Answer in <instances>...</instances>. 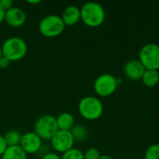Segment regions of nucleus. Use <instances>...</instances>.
I'll list each match as a JSON object with an SVG mask.
<instances>
[{"mask_svg":"<svg viewBox=\"0 0 159 159\" xmlns=\"http://www.w3.org/2000/svg\"><path fill=\"white\" fill-rule=\"evenodd\" d=\"M82 21L89 27H98L102 24L105 19L103 7L96 2H88L80 8Z\"/></svg>","mask_w":159,"mask_h":159,"instance_id":"obj_1","label":"nucleus"},{"mask_svg":"<svg viewBox=\"0 0 159 159\" xmlns=\"http://www.w3.org/2000/svg\"><path fill=\"white\" fill-rule=\"evenodd\" d=\"M3 56L10 62L21 60L27 53L26 42L19 36H11L5 40L2 45Z\"/></svg>","mask_w":159,"mask_h":159,"instance_id":"obj_2","label":"nucleus"},{"mask_svg":"<svg viewBox=\"0 0 159 159\" xmlns=\"http://www.w3.org/2000/svg\"><path fill=\"white\" fill-rule=\"evenodd\" d=\"M79 114L88 120H96L103 113V104L102 101L93 96L82 98L78 103Z\"/></svg>","mask_w":159,"mask_h":159,"instance_id":"obj_3","label":"nucleus"},{"mask_svg":"<svg viewBox=\"0 0 159 159\" xmlns=\"http://www.w3.org/2000/svg\"><path fill=\"white\" fill-rule=\"evenodd\" d=\"M139 61L146 70H159V45L148 43L142 47L139 52Z\"/></svg>","mask_w":159,"mask_h":159,"instance_id":"obj_4","label":"nucleus"},{"mask_svg":"<svg viewBox=\"0 0 159 159\" xmlns=\"http://www.w3.org/2000/svg\"><path fill=\"white\" fill-rule=\"evenodd\" d=\"M65 25L58 15H48L39 23V31L46 37H56L64 31Z\"/></svg>","mask_w":159,"mask_h":159,"instance_id":"obj_5","label":"nucleus"},{"mask_svg":"<svg viewBox=\"0 0 159 159\" xmlns=\"http://www.w3.org/2000/svg\"><path fill=\"white\" fill-rule=\"evenodd\" d=\"M58 130L56 117L50 115L40 116L34 123V132L44 140H51Z\"/></svg>","mask_w":159,"mask_h":159,"instance_id":"obj_6","label":"nucleus"},{"mask_svg":"<svg viewBox=\"0 0 159 159\" xmlns=\"http://www.w3.org/2000/svg\"><path fill=\"white\" fill-rule=\"evenodd\" d=\"M118 85L117 77L111 74H102L96 78L93 84V88L99 96L108 97L116 92Z\"/></svg>","mask_w":159,"mask_h":159,"instance_id":"obj_7","label":"nucleus"},{"mask_svg":"<svg viewBox=\"0 0 159 159\" xmlns=\"http://www.w3.org/2000/svg\"><path fill=\"white\" fill-rule=\"evenodd\" d=\"M75 140L71 131L58 130L55 135L51 138L52 148L58 153H65L68 150L74 148Z\"/></svg>","mask_w":159,"mask_h":159,"instance_id":"obj_8","label":"nucleus"},{"mask_svg":"<svg viewBox=\"0 0 159 159\" xmlns=\"http://www.w3.org/2000/svg\"><path fill=\"white\" fill-rule=\"evenodd\" d=\"M42 146V139L34 132L30 131L21 135L20 147L26 154H35Z\"/></svg>","mask_w":159,"mask_h":159,"instance_id":"obj_9","label":"nucleus"},{"mask_svg":"<svg viewBox=\"0 0 159 159\" xmlns=\"http://www.w3.org/2000/svg\"><path fill=\"white\" fill-rule=\"evenodd\" d=\"M124 74L125 75L131 79V80H139L142 79L144 72H145V68L143 65V63L139 61V60H129V61L126 62V64L124 65Z\"/></svg>","mask_w":159,"mask_h":159,"instance_id":"obj_10","label":"nucleus"},{"mask_svg":"<svg viewBox=\"0 0 159 159\" xmlns=\"http://www.w3.org/2000/svg\"><path fill=\"white\" fill-rule=\"evenodd\" d=\"M4 20L12 27H20L24 24L26 20V14L20 7H13L5 12Z\"/></svg>","mask_w":159,"mask_h":159,"instance_id":"obj_11","label":"nucleus"},{"mask_svg":"<svg viewBox=\"0 0 159 159\" xmlns=\"http://www.w3.org/2000/svg\"><path fill=\"white\" fill-rule=\"evenodd\" d=\"M61 20L65 26H73L81 19L80 8L76 6H68L61 14Z\"/></svg>","mask_w":159,"mask_h":159,"instance_id":"obj_12","label":"nucleus"},{"mask_svg":"<svg viewBox=\"0 0 159 159\" xmlns=\"http://www.w3.org/2000/svg\"><path fill=\"white\" fill-rule=\"evenodd\" d=\"M57 125L59 130H65V131H71V129L75 126V118L73 115L67 112H63L56 117Z\"/></svg>","mask_w":159,"mask_h":159,"instance_id":"obj_13","label":"nucleus"},{"mask_svg":"<svg viewBox=\"0 0 159 159\" xmlns=\"http://www.w3.org/2000/svg\"><path fill=\"white\" fill-rule=\"evenodd\" d=\"M1 159H27V154L20 147V145L9 146L1 157Z\"/></svg>","mask_w":159,"mask_h":159,"instance_id":"obj_14","label":"nucleus"},{"mask_svg":"<svg viewBox=\"0 0 159 159\" xmlns=\"http://www.w3.org/2000/svg\"><path fill=\"white\" fill-rule=\"evenodd\" d=\"M142 81L149 88L156 87L159 83V72L157 70H145Z\"/></svg>","mask_w":159,"mask_h":159,"instance_id":"obj_15","label":"nucleus"},{"mask_svg":"<svg viewBox=\"0 0 159 159\" xmlns=\"http://www.w3.org/2000/svg\"><path fill=\"white\" fill-rule=\"evenodd\" d=\"M4 139L6 141L7 147L17 146V145H20L21 134L18 130H9L4 135Z\"/></svg>","mask_w":159,"mask_h":159,"instance_id":"obj_16","label":"nucleus"},{"mask_svg":"<svg viewBox=\"0 0 159 159\" xmlns=\"http://www.w3.org/2000/svg\"><path fill=\"white\" fill-rule=\"evenodd\" d=\"M71 133L75 142L78 143L85 141L88 137V130L83 125H75L74 128L71 129Z\"/></svg>","mask_w":159,"mask_h":159,"instance_id":"obj_17","label":"nucleus"},{"mask_svg":"<svg viewBox=\"0 0 159 159\" xmlns=\"http://www.w3.org/2000/svg\"><path fill=\"white\" fill-rule=\"evenodd\" d=\"M61 159H84V153L76 148H72L63 153L61 157Z\"/></svg>","mask_w":159,"mask_h":159,"instance_id":"obj_18","label":"nucleus"},{"mask_svg":"<svg viewBox=\"0 0 159 159\" xmlns=\"http://www.w3.org/2000/svg\"><path fill=\"white\" fill-rule=\"evenodd\" d=\"M144 159H159V143L151 144L146 149Z\"/></svg>","mask_w":159,"mask_h":159,"instance_id":"obj_19","label":"nucleus"},{"mask_svg":"<svg viewBox=\"0 0 159 159\" xmlns=\"http://www.w3.org/2000/svg\"><path fill=\"white\" fill-rule=\"evenodd\" d=\"M101 157L100 151L95 147H91L84 153V159H100Z\"/></svg>","mask_w":159,"mask_h":159,"instance_id":"obj_20","label":"nucleus"},{"mask_svg":"<svg viewBox=\"0 0 159 159\" xmlns=\"http://www.w3.org/2000/svg\"><path fill=\"white\" fill-rule=\"evenodd\" d=\"M0 6L5 10V12L14 7L12 0H0Z\"/></svg>","mask_w":159,"mask_h":159,"instance_id":"obj_21","label":"nucleus"},{"mask_svg":"<svg viewBox=\"0 0 159 159\" xmlns=\"http://www.w3.org/2000/svg\"><path fill=\"white\" fill-rule=\"evenodd\" d=\"M7 145L6 143V141L4 139V136H1L0 135V157L3 156V154L5 153V151L7 150Z\"/></svg>","mask_w":159,"mask_h":159,"instance_id":"obj_22","label":"nucleus"},{"mask_svg":"<svg viewBox=\"0 0 159 159\" xmlns=\"http://www.w3.org/2000/svg\"><path fill=\"white\" fill-rule=\"evenodd\" d=\"M9 64H10V61L7 58H5L4 56L0 59V68L6 69L9 66Z\"/></svg>","mask_w":159,"mask_h":159,"instance_id":"obj_23","label":"nucleus"},{"mask_svg":"<svg viewBox=\"0 0 159 159\" xmlns=\"http://www.w3.org/2000/svg\"><path fill=\"white\" fill-rule=\"evenodd\" d=\"M42 159H61V157H60L59 155H57V154H55V153H48V154H46V155H44V156H43Z\"/></svg>","mask_w":159,"mask_h":159,"instance_id":"obj_24","label":"nucleus"},{"mask_svg":"<svg viewBox=\"0 0 159 159\" xmlns=\"http://www.w3.org/2000/svg\"><path fill=\"white\" fill-rule=\"evenodd\" d=\"M4 20H5V10L0 6V24L4 21Z\"/></svg>","mask_w":159,"mask_h":159,"instance_id":"obj_25","label":"nucleus"},{"mask_svg":"<svg viewBox=\"0 0 159 159\" xmlns=\"http://www.w3.org/2000/svg\"><path fill=\"white\" fill-rule=\"evenodd\" d=\"M100 159H114V157H111L110 155H102Z\"/></svg>","mask_w":159,"mask_h":159,"instance_id":"obj_26","label":"nucleus"},{"mask_svg":"<svg viewBox=\"0 0 159 159\" xmlns=\"http://www.w3.org/2000/svg\"><path fill=\"white\" fill-rule=\"evenodd\" d=\"M27 3H28V4H38V3H40V1H39V0H35V1L28 0V1H27Z\"/></svg>","mask_w":159,"mask_h":159,"instance_id":"obj_27","label":"nucleus"},{"mask_svg":"<svg viewBox=\"0 0 159 159\" xmlns=\"http://www.w3.org/2000/svg\"><path fill=\"white\" fill-rule=\"evenodd\" d=\"M3 57V52H2V48L0 47V59Z\"/></svg>","mask_w":159,"mask_h":159,"instance_id":"obj_28","label":"nucleus"}]
</instances>
